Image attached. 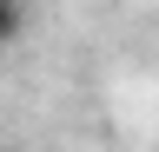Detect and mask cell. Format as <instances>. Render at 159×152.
<instances>
[{"label": "cell", "instance_id": "cell-1", "mask_svg": "<svg viewBox=\"0 0 159 152\" xmlns=\"http://www.w3.org/2000/svg\"><path fill=\"white\" fill-rule=\"evenodd\" d=\"M20 27H27V7H20V0H0V46H13Z\"/></svg>", "mask_w": 159, "mask_h": 152}]
</instances>
